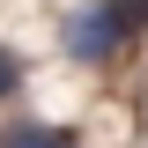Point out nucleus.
<instances>
[{
    "mask_svg": "<svg viewBox=\"0 0 148 148\" xmlns=\"http://www.w3.org/2000/svg\"><path fill=\"white\" fill-rule=\"evenodd\" d=\"M126 37H133V22H126L119 0H82V8H67V22H59V52H67L74 67H104Z\"/></svg>",
    "mask_w": 148,
    "mask_h": 148,
    "instance_id": "nucleus-1",
    "label": "nucleus"
},
{
    "mask_svg": "<svg viewBox=\"0 0 148 148\" xmlns=\"http://www.w3.org/2000/svg\"><path fill=\"white\" fill-rule=\"evenodd\" d=\"M0 148H74V133L52 126V119H8L0 126Z\"/></svg>",
    "mask_w": 148,
    "mask_h": 148,
    "instance_id": "nucleus-2",
    "label": "nucleus"
},
{
    "mask_svg": "<svg viewBox=\"0 0 148 148\" xmlns=\"http://www.w3.org/2000/svg\"><path fill=\"white\" fill-rule=\"evenodd\" d=\"M15 89H22V59L8 52V45H0V104H8V96H15Z\"/></svg>",
    "mask_w": 148,
    "mask_h": 148,
    "instance_id": "nucleus-3",
    "label": "nucleus"
}]
</instances>
